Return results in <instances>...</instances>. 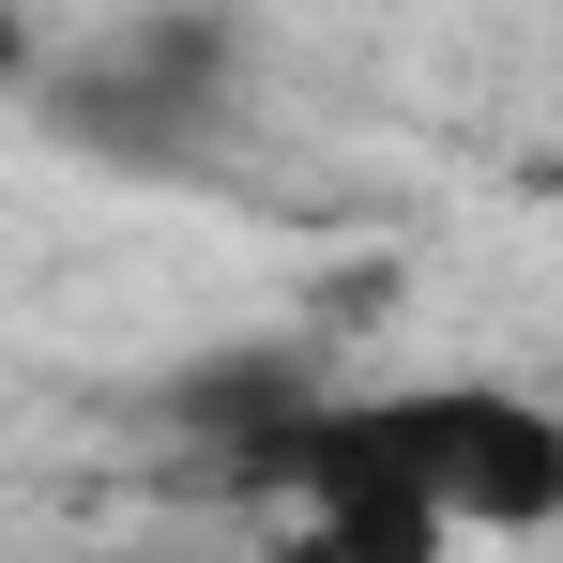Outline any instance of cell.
<instances>
[{"instance_id":"obj_3","label":"cell","mask_w":563,"mask_h":563,"mask_svg":"<svg viewBox=\"0 0 563 563\" xmlns=\"http://www.w3.org/2000/svg\"><path fill=\"white\" fill-rule=\"evenodd\" d=\"M260 563H366V549H351V533H320V518H289V533H275Z\"/></svg>"},{"instance_id":"obj_1","label":"cell","mask_w":563,"mask_h":563,"mask_svg":"<svg viewBox=\"0 0 563 563\" xmlns=\"http://www.w3.org/2000/svg\"><path fill=\"white\" fill-rule=\"evenodd\" d=\"M229 503L289 518H427V533H549L563 518V427L518 380H380V396H305L244 457Z\"/></svg>"},{"instance_id":"obj_2","label":"cell","mask_w":563,"mask_h":563,"mask_svg":"<svg viewBox=\"0 0 563 563\" xmlns=\"http://www.w3.org/2000/svg\"><path fill=\"white\" fill-rule=\"evenodd\" d=\"M229 62H244L229 15H122V31H92L77 62H46L31 92L62 107L77 137H184V122H213Z\"/></svg>"},{"instance_id":"obj_4","label":"cell","mask_w":563,"mask_h":563,"mask_svg":"<svg viewBox=\"0 0 563 563\" xmlns=\"http://www.w3.org/2000/svg\"><path fill=\"white\" fill-rule=\"evenodd\" d=\"M15 77H46V46H31V31L0 15V92H15Z\"/></svg>"}]
</instances>
